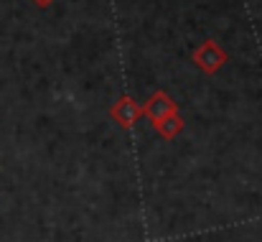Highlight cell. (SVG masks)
<instances>
[{
  "mask_svg": "<svg viewBox=\"0 0 262 242\" xmlns=\"http://www.w3.org/2000/svg\"><path fill=\"white\" fill-rule=\"evenodd\" d=\"M156 128V133L163 138V140H173L176 135H181L183 133V128H186V123H183V117H181V112H173V115H168V117H163L161 123H156L153 125Z\"/></svg>",
  "mask_w": 262,
  "mask_h": 242,
  "instance_id": "obj_4",
  "label": "cell"
},
{
  "mask_svg": "<svg viewBox=\"0 0 262 242\" xmlns=\"http://www.w3.org/2000/svg\"><path fill=\"white\" fill-rule=\"evenodd\" d=\"M193 64L204 72V74H216L227 62H229V54L216 44V41H211V38H206L201 46H196V51H193Z\"/></svg>",
  "mask_w": 262,
  "mask_h": 242,
  "instance_id": "obj_1",
  "label": "cell"
},
{
  "mask_svg": "<svg viewBox=\"0 0 262 242\" xmlns=\"http://www.w3.org/2000/svg\"><path fill=\"white\" fill-rule=\"evenodd\" d=\"M33 5H38V8H49L51 3H56V0H31Z\"/></svg>",
  "mask_w": 262,
  "mask_h": 242,
  "instance_id": "obj_5",
  "label": "cell"
},
{
  "mask_svg": "<svg viewBox=\"0 0 262 242\" xmlns=\"http://www.w3.org/2000/svg\"><path fill=\"white\" fill-rule=\"evenodd\" d=\"M110 117H112V120H115V123H117L122 130H130V128H133V125H135V123L143 117V107H140V105H138L130 94H122V97H120V99H117V102L110 107Z\"/></svg>",
  "mask_w": 262,
  "mask_h": 242,
  "instance_id": "obj_2",
  "label": "cell"
},
{
  "mask_svg": "<svg viewBox=\"0 0 262 242\" xmlns=\"http://www.w3.org/2000/svg\"><path fill=\"white\" fill-rule=\"evenodd\" d=\"M140 107H143V117H148L153 125H156V123H161L163 117H168V115L178 112V105H176L163 89L153 92V94L148 97V102H145V105H140Z\"/></svg>",
  "mask_w": 262,
  "mask_h": 242,
  "instance_id": "obj_3",
  "label": "cell"
}]
</instances>
